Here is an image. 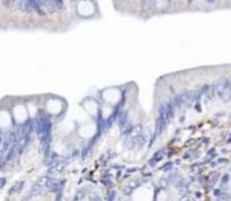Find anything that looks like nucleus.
Instances as JSON below:
<instances>
[{"label":"nucleus","instance_id":"nucleus-1","mask_svg":"<svg viewBox=\"0 0 231 201\" xmlns=\"http://www.w3.org/2000/svg\"><path fill=\"white\" fill-rule=\"evenodd\" d=\"M159 117L161 118V120L168 125L171 120L169 118V116H168V113H167V108H166V105H161L160 107H159Z\"/></svg>","mask_w":231,"mask_h":201},{"label":"nucleus","instance_id":"nucleus-2","mask_svg":"<svg viewBox=\"0 0 231 201\" xmlns=\"http://www.w3.org/2000/svg\"><path fill=\"white\" fill-rule=\"evenodd\" d=\"M179 96H180V99H182L183 105L189 106L193 101H194L193 100V98H192V96H191V92H184V93L179 94Z\"/></svg>","mask_w":231,"mask_h":201},{"label":"nucleus","instance_id":"nucleus-3","mask_svg":"<svg viewBox=\"0 0 231 201\" xmlns=\"http://www.w3.org/2000/svg\"><path fill=\"white\" fill-rule=\"evenodd\" d=\"M170 102H171L173 107L176 108V109H180V108H182V106H183V102H182V99H180L179 94H175Z\"/></svg>","mask_w":231,"mask_h":201},{"label":"nucleus","instance_id":"nucleus-4","mask_svg":"<svg viewBox=\"0 0 231 201\" xmlns=\"http://www.w3.org/2000/svg\"><path fill=\"white\" fill-rule=\"evenodd\" d=\"M126 120H128V115H126V113H123L121 115V118H120V125H121V127L123 125H126Z\"/></svg>","mask_w":231,"mask_h":201},{"label":"nucleus","instance_id":"nucleus-5","mask_svg":"<svg viewBox=\"0 0 231 201\" xmlns=\"http://www.w3.org/2000/svg\"><path fill=\"white\" fill-rule=\"evenodd\" d=\"M57 9H63V1L62 0H53Z\"/></svg>","mask_w":231,"mask_h":201},{"label":"nucleus","instance_id":"nucleus-6","mask_svg":"<svg viewBox=\"0 0 231 201\" xmlns=\"http://www.w3.org/2000/svg\"><path fill=\"white\" fill-rule=\"evenodd\" d=\"M144 142H146V136L140 135V136H139V147H141L142 145L144 144Z\"/></svg>","mask_w":231,"mask_h":201},{"label":"nucleus","instance_id":"nucleus-7","mask_svg":"<svg viewBox=\"0 0 231 201\" xmlns=\"http://www.w3.org/2000/svg\"><path fill=\"white\" fill-rule=\"evenodd\" d=\"M228 181H229V175H228V174H225V175L223 176V179H222V184L227 183Z\"/></svg>","mask_w":231,"mask_h":201},{"label":"nucleus","instance_id":"nucleus-8","mask_svg":"<svg viewBox=\"0 0 231 201\" xmlns=\"http://www.w3.org/2000/svg\"><path fill=\"white\" fill-rule=\"evenodd\" d=\"M10 2H11V0H2V5L4 6H9L10 5Z\"/></svg>","mask_w":231,"mask_h":201},{"label":"nucleus","instance_id":"nucleus-9","mask_svg":"<svg viewBox=\"0 0 231 201\" xmlns=\"http://www.w3.org/2000/svg\"><path fill=\"white\" fill-rule=\"evenodd\" d=\"M219 174L218 173H214L213 175H212V179H211V181H212V183H214L215 181H217V176H218Z\"/></svg>","mask_w":231,"mask_h":201},{"label":"nucleus","instance_id":"nucleus-10","mask_svg":"<svg viewBox=\"0 0 231 201\" xmlns=\"http://www.w3.org/2000/svg\"><path fill=\"white\" fill-rule=\"evenodd\" d=\"M109 195H110V197H108L107 199H108V200H113V199L115 198L116 193H115V192H110V193H109Z\"/></svg>","mask_w":231,"mask_h":201},{"label":"nucleus","instance_id":"nucleus-11","mask_svg":"<svg viewBox=\"0 0 231 201\" xmlns=\"http://www.w3.org/2000/svg\"><path fill=\"white\" fill-rule=\"evenodd\" d=\"M214 195H217V197H220V195H222V192H221V190H215V191H214Z\"/></svg>","mask_w":231,"mask_h":201},{"label":"nucleus","instance_id":"nucleus-12","mask_svg":"<svg viewBox=\"0 0 231 201\" xmlns=\"http://www.w3.org/2000/svg\"><path fill=\"white\" fill-rule=\"evenodd\" d=\"M168 168L170 169V168H171V164H167V165H165V166H164V170H168Z\"/></svg>","mask_w":231,"mask_h":201},{"label":"nucleus","instance_id":"nucleus-13","mask_svg":"<svg viewBox=\"0 0 231 201\" xmlns=\"http://www.w3.org/2000/svg\"><path fill=\"white\" fill-rule=\"evenodd\" d=\"M228 143H231V136H230V138H229V140H228Z\"/></svg>","mask_w":231,"mask_h":201},{"label":"nucleus","instance_id":"nucleus-14","mask_svg":"<svg viewBox=\"0 0 231 201\" xmlns=\"http://www.w3.org/2000/svg\"><path fill=\"white\" fill-rule=\"evenodd\" d=\"M207 1H211V2H212V1H214V0H207Z\"/></svg>","mask_w":231,"mask_h":201}]
</instances>
